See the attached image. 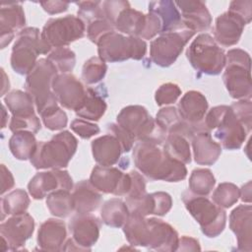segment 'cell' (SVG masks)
I'll return each instance as SVG.
<instances>
[{"mask_svg":"<svg viewBox=\"0 0 252 252\" xmlns=\"http://www.w3.org/2000/svg\"><path fill=\"white\" fill-rule=\"evenodd\" d=\"M107 130L110 134H113L122 146L123 153H128L132 150L134 145V139L117 123H111L107 125Z\"/></svg>","mask_w":252,"mask_h":252,"instance_id":"f907efd6","label":"cell"},{"mask_svg":"<svg viewBox=\"0 0 252 252\" xmlns=\"http://www.w3.org/2000/svg\"><path fill=\"white\" fill-rule=\"evenodd\" d=\"M213 202L222 209L232 207L239 199V188L229 182L219 184L212 196Z\"/></svg>","mask_w":252,"mask_h":252,"instance_id":"f35d334b","label":"cell"},{"mask_svg":"<svg viewBox=\"0 0 252 252\" xmlns=\"http://www.w3.org/2000/svg\"><path fill=\"white\" fill-rule=\"evenodd\" d=\"M57 68L58 72L70 73L76 64V55L74 51L67 47H58L51 50L47 56Z\"/></svg>","mask_w":252,"mask_h":252,"instance_id":"60d3db41","label":"cell"},{"mask_svg":"<svg viewBox=\"0 0 252 252\" xmlns=\"http://www.w3.org/2000/svg\"><path fill=\"white\" fill-rule=\"evenodd\" d=\"M129 217L130 212L126 203L119 198H112L106 201L100 210L101 220L111 227L123 226Z\"/></svg>","mask_w":252,"mask_h":252,"instance_id":"1f68e13d","label":"cell"},{"mask_svg":"<svg viewBox=\"0 0 252 252\" xmlns=\"http://www.w3.org/2000/svg\"><path fill=\"white\" fill-rule=\"evenodd\" d=\"M129 173L131 175L132 184L130 191L126 195V199H136L146 194V181L144 176L136 170H131Z\"/></svg>","mask_w":252,"mask_h":252,"instance_id":"816d5d0a","label":"cell"},{"mask_svg":"<svg viewBox=\"0 0 252 252\" xmlns=\"http://www.w3.org/2000/svg\"><path fill=\"white\" fill-rule=\"evenodd\" d=\"M228 11L240 16L248 25L252 18V1L251 0H235L230 2Z\"/></svg>","mask_w":252,"mask_h":252,"instance_id":"db71d44e","label":"cell"},{"mask_svg":"<svg viewBox=\"0 0 252 252\" xmlns=\"http://www.w3.org/2000/svg\"><path fill=\"white\" fill-rule=\"evenodd\" d=\"M58 189L68 191L73 189L72 177L66 170L52 169L50 171L38 172L28 184L29 193L35 200H41L49 193Z\"/></svg>","mask_w":252,"mask_h":252,"instance_id":"2e32d148","label":"cell"},{"mask_svg":"<svg viewBox=\"0 0 252 252\" xmlns=\"http://www.w3.org/2000/svg\"><path fill=\"white\" fill-rule=\"evenodd\" d=\"M46 206L53 216L66 218L74 212L72 193L64 189L55 190L46 196Z\"/></svg>","mask_w":252,"mask_h":252,"instance_id":"d590c367","label":"cell"},{"mask_svg":"<svg viewBox=\"0 0 252 252\" xmlns=\"http://www.w3.org/2000/svg\"><path fill=\"white\" fill-rule=\"evenodd\" d=\"M86 24L74 15L49 19L42 28L40 37L51 49L65 47L71 42L82 38Z\"/></svg>","mask_w":252,"mask_h":252,"instance_id":"7c38bea8","label":"cell"},{"mask_svg":"<svg viewBox=\"0 0 252 252\" xmlns=\"http://www.w3.org/2000/svg\"><path fill=\"white\" fill-rule=\"evenodd\" d=\"M52 91L60 105L76 112L84 103L87 88L73 74L61 73L53 80Z\"/></svg>","mask_w":252,"mask_h":252,"instance_id":"9a60e30c","label":"cell"},{"mask_svg":"<svg viewBox=\"0 0 252 252\" xmlns=\"http://www.w3.org/2000/svg\"><path fill=\"white\" fill-rule=\"evenodd\" d=\"M67 236L63 220L48 219L41 223L37 232V245L44 251H60Z\"/></svg>","mask_w":252,"mask_h":252,"instance_id":"d4e9b609","label":"cell"},{"mask_svg":"<svg viewBox=\"0 0 252 252\" xmlns=\"http://www.w3.org/2000/svg\"><path fill=\"white\" fill-rule=\"evenodd\" d=\"M113 31H115L114 28L105 19L95 20V21L88 24V28H87L88 37L90 38V40L92 42H94L95 44L97 43V41L99 40V38L102 35H104L107 32H113Z\"/></svg>","mask_w":252,"mask_h":252,"instance_id":"c3c4849f","label":"cell"},{"mask_svg":"<svg viewBox=\"0 0 252 252\" xmlns=\"http://www.w3.org/2000/svg\"><path fill=\"white\" fill-rule=\"evenodd\" d=\"M132 157L138 170L151 180L178 182L187 176L185 164L169 158L158 145L138 142L133 148Z\"/></svg>","mask_w":252,"mask_h":252,"instance_id":"7a4b0ae2","label":"cell"},{"mask_svg":"<svg viewBox=\"0 0 252 252\" xmlns=\"http://www.w3.org/2000/svg\"><path fill=\"white\" fill-rule=\"evenodd\" d=\"M100 221L91 214H77L69 221L72 239L83 251H90L99 236Z\"/></svg>","mask_w":252,"mask_h":252,"instance_id":"ac0fdd59","label":"cell"},{"mask_svg":"<svg viewBox=\"0 0 252 252\" xmlns=\"http://www.w3.org/2000/svg\"><path fill=\"white\" fill-rule=\"evenodd\" d=\"M72 199L74 211L77 214H90L95 211L102 202L100 192L90 180H82L75 185Z\"/></svg>","mask_w":252,"mask_h":252,"instance_id":"4316f807","label":"cell"},{"mask_svg":"<svg viewBox=\"0 0 252 252\" xmlns=\"http://www.w3.org/2000/svg\"><path fill=\"white\" fill-rule=\"evenodd\" d=\"M216 184L213 172L208 168H196L189 178V191L195 195L208 196Z\"/></svg>","mask_w":252,"mask_h":252,"instance_id":"74e56055","label":"cell"},{"mask_svg":"<svg viewBox=\"0 0 252 252\" xmlns=\"http://www.w3.org/2000/svg\"><path fill=\"white\" fill-rule=\"evenodd\" d=\"M181 94L180 88L173 83L162 84L157 91L155 94L156 102L158 106L167 105L174 103Z\"/></svg>","mask_w":252,"mask_h":252,"instance_id":"ee69618b","label":"cell"},{"mask_svg":"<svg viewBox=\"0 0 252 252\" xmlns=\"http://www.w3.org/2000/svg\"><path fill=\"white\" fill-rule=\"evenodd\" d=\"M2 114H3V119H2V128H4L6 126V120L8 118V116H6V109H5V105L2 106Z\"/></svg>","mask_w":252,"mask_h":252,"instance_id":"94428289","label":"cell"},{"mask_svg":"<svg viewBox=\"0 0 252 252\" xmlns=\"http://www.w3.org/2000/svg\"><path fill=\"white\" fill-rule=\"evenodd\" d=\"M57 75V68L47 58L37 60L34 67L27 75L25 89L33 97L39 115L58 105L52 91V82Z\"/></svg>","mask_w":252,"mask_h":252,"instance_id":"8992f818","label":"cell"},{"mask_svg":"<svg viewBox=\"0 0 252 252\" xmlns=\"http://www.w3.org/2000/svg\"><path fill=\"white\" fill-rule=\"evenodd\" d=\"M14 177L11 171L4 165L1 164V194L9 191L14 186Z\"/></svg>","mask_w":252,"mask_h":252,"instance_id":"6f0895ef","label":"cell"},{"mask_svg":"<svg viewBox=\"0 0 252 252\" xmlns=\"http://www.w3.org/2000/svg\"><path fill=\"white\" fill-rule=\"evenodd\" d=\"M245 25V21L237 14L224 12L216 19L214 39L222 46H232L239 41Z\"/></svg>","mask_w":252,"mask_h":252,"instance_id":"44dd1931","label":"cell"},{"mask_svg":"<svg viewBox=\"0 0 252 252\" xmlns=\"http://www.w3.org/2000/svg\"><path fill=\"white\" fill-rule=\"evenodd\" d=\"M125 203L130 215L147 217L150 215L164 216L172 207L171 196L166 192H155L144 194L136 199H126Z\"/></svg>","mask_w":252,"mask_h":252,"instance_id":"ffe728a7","label":"cell"},{"mask_svg":"<svg viewBox=\"0 0 252 252\" xmlns=\"http://www.w3.org/2000/svg\"><path fill=\"white\" fill-rule=\"evenodd\" d=\"M146 25V14L131 8L130 4L121 9L112 21L115 31L126 33L128 36L141 38Z\"/></svg>","mask_w":252,"mask_h":252,"instance_id":"f1b7e54d","label":"cell"},{"mask_svg":"<svg viewBox=\"0 0 252 252\" xmlns=\"http://www.w3.org/2000/svg\"><path fill=\"white\" fill-rule=\"evenodd\" d=\"M41 128V123L36 115L29 117H14L12 116L9 129L15 133L19 131H30L33 134L37 133Z\"/></svg>","mask_w":252,"mask_h":252,"instance_id":"bcb514c9","label":"cell"},{"mask_svg":"<svg viewBox=\"0 0 252 252\" xmlns=\"http://www.w3.org/2000/svg\"><path fill=\"white\" fill-rule=\"evenodd\" d=\"M180 121L181 118L179 116L177 108H175L174 106H166L160 108L156 116V122L166 134Z\"/></svg>","mask_w":252,"mask_h":252,"instance_id":"f6af8a7d","label":"cell"},{"mask_svg":"<svg viewBox=\"0 0 252 252\" xmlns=\"http://www.w3.org/2000/svg\"><path fill=\"white\" fill-rule=\"evenodd\" d=\"M1 71H2V76H3V88H2L1 95L3 96V95L5 94L6 90H9V88H10V83H9V80H8V78H7V76H6L5 72H4V70L1 69Z\"/></svg>","mask_w":252,"mask_h":252,"instance_id":"91938a15","label":"cell"},{"mask_svg":"<svg viewBox=\"0 0 252 252\" xmlns=\"http://www.w3.org/2000/svg\"><path fill=\"white\" fill-rule=\"evenodd\" d=\"M105 110L106 102L104 98L94 89L87 88L84 103L80 109L76 111V114L85 120L97 121L105 113Z\"/></svg>","mask_w":252,"mask_h":252,"instance_id":"e575fe53","label":"cell"},{"mask_svg":"<svg viewBox=\"0 0 252 252\" xmlns=\"http://www.w3.org/2000/svg\"><path fill=\"white\" fill-rule=\"evenodd\" d=\"M26 25L25 12L20 3H2L0 10L1 48H5L14 38L15 32Z\"/></svg>","mask_w":252,"mask_h":252,"instance_id":"cb8c5ba5","label":"cell"},{"mask_svg":"<svg viewBox=\"0 0 252 252\" xmlns=\"http://www.w3.org/2000/svg\"><path fill=\"white\" fill-rule=\"evenodd\" d=\"M92 152L97 164L111 166L118 162L123 150L118 139L113 134L108 133L92 142Z\"/></svg>","mask_w":252,"mask_h":252,"instance_id":"484cf974","label":"cell"},{"mask_svg":"<svg viewBox=\"0 0 252 252\" xmlns=\"http://www.w3.org/2000/svg\"><path fill=\"white\" fill-rule=\"evenodd\" d=\"M189 141L188 138L181 134H167L162 150L169 158L184 164L190 163L191 152Z\"/></svg>","mask_w":252,"mask_h":252,"instance_id":"836d02e7","label":"cell"},{"mask_svg":"<svg viewBox=\"0 0 252 252\" xmlns=\"http://www.w3.org/2000/svg\"><path fill=\"white\" fill-rule=\"evenodd\" d=\"M51 48L40 37L36 28H26L20 31L11 53V66L20 75H28L37 62L39 54H47Z\"/></svg>","mask_w":252,"mask_h":252,"instance_id":"ba28073f","label":"cell"},{"mask_svg":"<svg viewBox=\"0 0 252 252\" xmlns=\"http://www.w3.org/2000/svg\"><path fill=\"white\" fill-rule=\"evenodd\" d=\"M204 125L226 150L239 149L249 133L227 105L211 108L205 115Z\"/></svg>","mask_w":252,"mask_h":252,"instance_id":"3957f363","label":"cell"},{"mask_svg":"<svg viewBox=\"0 0 252 252\" xmlns=\"http://www.w3.org/2000/svg\"><path fill=\"white\" fill-rule=\"evenodd\" d=\"M43 10L50 15L59 14L65 12L69 7V2L67 1H44L39 3Z\"/></svg>","mask_w":252,"mask_h":252,"instance_id":"11a10c76","label":"cell"},{"mask_svg":"<svg viewBox=\"0 0 252 252\" xmlns=\"http://www.w3.org/2000/svg\"><path fill=\"white\" fill-rule=\"evenodd\" d=\"M98 57L104 62L141 60L147 52V43L137 36H125L113 31L102 35L96 43Z\"/></svg>","mask_w":252,"mask_h":252,"instance_id":"30bf717a","label":"cell"},{"mask_svg":"<svg viewBox=\"0 0 252 252\" xmlns=\"http://www.w3.org/2000/svg\"><path fill=\"white\" fill-rule=\"evenodd\" d=\"M230 107L232 108L237 119L242 123L248 132L252 128V103L250 99H239L236 102H233Z\"/></svg>","mask_w":252,"mask_h":252,"instance_id":"7dc6e473","label":"cell"},{"mask_svg":"<svg viewBox=\"0 0 252 252\" xmlns=\"http://www.w3.org/2000/svg\"><path fill=\"white\" fill-rule=\"evenodd\" d=\"M239 197L243 202L251 203V181H248L239 189Z\"/></svg>","mask_w":252,"mask_h":252,"instance_id":"680465c9","label":"cell"},{"mask_svg":"<svg viewBox=\"0 0 252 252\" xmlns=\"http://www.w3.org/2000/svg\"><path fill=\"white\" fill-rule=\"evenodd\" d=\"M186 57L191 66L206 75H219L225 65L222 48L209 33H200L186 50Z\"/></svg>","mask_w":252,"mask_h":252,"instance_id":"8fae6325","label":"cell"},{"mask_svg":"<svg viewBox=\"0 0 252 252\" xmlns=\"http://www.w3.org/2000/svg\"><path fill=\"white\" fill-rule=\"evenodd\" d=\"M149 12L155 14L161 23V32H174L185 29L182 25L181 15L173 1L160 0L149 3Z\"/></svg>","mask_w":252,"mask_h":252,"instance_id":"f546056e","label":"cell"},{"mask_svg":"<svg viewBox=\"0 0 252 252\" xmlns=\"http://www.w3.org/2000/svg\"><path fill=\"white\" fill-rule=\"evenodd\" d=\"M70 127L82 139H90L94 135L98 134L100 131L99 127L96 124L89 122L88 120H85L83 118L73 120Z\"/></svg>","mask_w":252,"mask_h":252,"instance_id":"681fc988","label":"cell"},{"mask_svg":"<svg viewBox=\"0 0 252 252\" xmlns=\"http://www.w3.org/2000/svg\"><path fill=\"white\" fill-rule=\"evenodd\" d=\"M30 205L28 193L23 189H15L1 199L2 219L5 215H18L26 213Z\"/></svg>","mask_w":252,"mask_h":252,"instance_id":"8d00e7d4","label":"cell"},{"mask_svg":"<svg viewBox=\"0 0 252 252\" xmlns=\"http://www.w3.org/2000/svg\"><path fill=\"white\" fill-rule=\"evenodd\" d=\"M78 148V140L69 131L54 135L51 140L38 142L31 163L36 169H62L69 164Z\"/></svg>","mask_w":252,"mask_h":252,"instance_id":"277c9868","label":"cell"},{"mask_svg":"<svg viewBox=\"0 0 252 252\" xmlns=\"http://www.w3.org/2000/svg\"><path fill=\"white\" fill-rule=\"evenodd\" d=\"M38 142L34 134L30 131L15 132L9 140V149L12 155L20 160L31 159L36 151Z\"/></svg>","mask_w":252,"mask_h":252,"instance_id":"4dcf8cb0","label":"cell"},{"mask_svg":"<svg viewBox=\"0 0 252 252\" xmlns=\"http://www.w3.org/2000/svg\"><path fill=\"white\" fill-rule=\"evenodd\" d=\"M175 6L181 11L182 25L194 32H206L212 24V16L204 2L200 0L177 1Z\"/></svg>","mask_w":252,"mask_h":252,"instance_id":"7402d4cb","label":"cell"},{"mask_svg":"<svg viewBox=\"0 0 252 252\" xmlns=\"http://www.w3.org/2000/svg\"><path fill=\"white\" fill-rule=\"evenodd\" d=\"M4 102L14 117H29L35 115L33 97L28 93L14 90L7 94Z\"/></svg>","mask_w":252,"mask_h":252,"instance_id":"d6a6232c","label":"cell"},{"mask_svg":"<svg viewBox=\"0 0 252 252\" xmlns=\"http://www.w3.org/2000/svg\"><path fill=\"white\" fill-rule=\"evenodd\" d=\"M76 4L79 7L78 16L84 23L90 24L95 20L105 19L101 1H79Z\"/></svg>","mask_w":252,"mask_h":252,"instance_id":"b9f144b4","label":"cell"},{"mask_svg":"<svg viewBox=\"0 0 252 252\" xmlns=\"http://www.w3.org/2000/svg\"><path fill=\"white\" fill-rule=\"evenodd\" d=\"M250 66V55L240 48L230 49L225 54L222 81L232 98L250 99L252 94Z\"/></svg>","mask_w":252,"mask_h":252,"instance_id":"52a82bcc","label":"cell"},{"mask_svg":"<svg viewBox=\"0 0 252 252\" xmlns=\"http://www.w3.org/2000/svg\"><path fill=\"white\" fill-rule=\"evenodd\" d=\"M182 201L190 215L200 224L208 237H217L225 227L226 214L222 208L211 202L206 196L195 195L189 190L183 192Z\"/></svg>","mask_w":252,"mask_h":252,"instance_id":"9c48e42d","label":"cell"},{"mask_svg":"<svg viewBox=\"0 0 252 252\" xmlns=\"http://www.w3.org/2000/svg\"><path fill=\"white\" fill-rule=\"evenodd\" d=\"M116 123L123 128L136 142H149L161 145L166 133L158 126L147 108L142 105H128L121 109Z\"/></svg>","mask_w":252,"mask_h":252,"instance_id":"5b68a950","label":"cell"},{"mask_svg":"<svg viewBox=\"0 0 252 252\" xmlns=\"http://www.w3.org/2000/svg\"><path fill=\"white\" fill-rule=\"evenodd\" d=\"M107 71L105 62L99 57H91L87 60L82 69V79L88 85H94L100 82Z\"/></svg>","mask_w":252,"mask_h":252,"instance_id":"ab89813d","label":"cell"},{"mask_svg":"<svg viewBox=\"0 0 252 252\" xmlns=\"http://www.w3.org/2000/svg\"><path fill=\"white\" fill-rule=\"evenodd\" d=\"M191 142L194 159L200 165L214 164L221 154L220 145L213 140L210 132L202 131L196 133Z\"/></svg>","mask_w":252,"mask_h":252,"instance_id":"83f0119b","label":"cell"},{"mask_svg":"<svg viewBox=\"0 0 252 252\" xmlns=\"http://www.w3.org/2000/svg\"><path fill=\"white\" fill-rule=\"evenodd\" d=\"M34 220L28 213L13 215L0 224L1 237L7 242L8 250H20L32 235Z\"/></svg>","mask_w":252,"mask_h":252,"instance_id":"e0dca14e","label":"cell"},{"mask_svg":"<svg viewBox=\"0 0 252 252\" xmlns=\"http://www.w3.org/2000/svg\"><path fill=\"white\" fill-rule=\"evenodd\" d=\"M208 110V101L205 95L197 91L187 92L180 99L177 107L180 118L194 127L198 132L207 131L204 118ZM208 132V131H207Z\"/></svg>","mask_w":252,"mask_h":252,"instance_id":"d6986e66","label":"cell"},{"mask_svg":"<svg viewBox=\"0 0 252 252\" xmlns=\"http://www.w3.org/2000/svg\"><path fill=\"white\" fill-rule=\"evenodd\" d=\"M229 227L237 239V250H252V207L239 205L229 216Z\"/></svg>","mask_w":252,"mask_h":252,"instance_id":"603a6c76","label":"cell"},{"mask_svg":"<svg viewBox=\"0 0 252 252\" xmlns=\"http://www.w3.org/2000/svg\"><path fill=\"white\" fill-rule=\"evenodd\" d=\"M44 126L51 131H58L67 126L68 117L58 105L46 110L40 115Z\"/></svg>","mask_w":252,"mask_h":252,"instance_id":"7bdbcfd3","label":"cell"},{"mask_svg":"<svg viewBox=\"0 0 252 252\" xmlns=\"http://www.w3.org/2000/svg\"><path fill=\"white\" fill-rule=\"evenodd\" d=\"M194 34L195 32L188 29L160 33L151 42V60L159 67H169L176 61Z\"/></svg>","mask_w":252,"mask_h":252,"instance_id":"4fadbf2b","label":"cell"},{"mask_svg":"<svg viewBox=\"0 0 252 252\" xmlns=\"http://www.w3.org/2000/svg\"><path fill=\"white\" fill-rule=\"evenodd\" d=\"M201 247L199 245L198 240L189 236H182L178 240V246L176 251H199Z\"/></svg>","mask_w":252,"mask_h":252,"instance_id":"9f6ffc18","label":"cell"},{"mask_svg":"<svg viewBox=\"0 0 252 252\" xmlns=\"http://www.w3.org/2000/svg\"><path fill=\"white\" fill-rule=\"evenodd\" d=\"M127 241L135 246L154 251L172 252L177 250L178 233L169 223L158 218L130 215L123 225Z\"/></svg>","mask_w":252,"mask_h":252,"instance_id":"6da1fadb","label":"cell"},{"mask_svg":"<svg viewBox=\"0 0 252 252\" xmlns=\"http://www.w3.org/2000/svg\"><path fill=\"white\" fill-rule=\"evenodd\" d=\"M90 182L99 191L115 196H126L131 189L130 173H124L112 166L95 165L91 173Z\"/></svg>","mask_w":252,"mask_h":252,"instance_id":"5bb4252c","label":"cell"},{"mask_svg":"<svg viewBox=\"0 0 252 252\" xmlns=\"http://www.w3.org/2000/svg\"><path fill=\"white\" fill-rule=\"evenodd\" d=\"M161 32V23L159 19L153 13L146 14V25L141 35L142 39H152Z\"/></svg>","mask_w":252,"mask_h":252,"instance_id":"f5cc1de1","label":"cell"}]
</instances>
